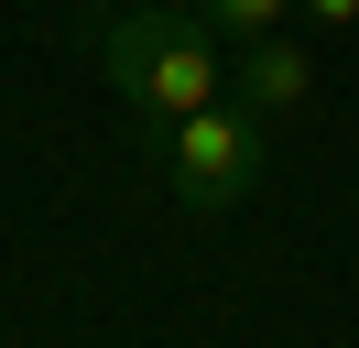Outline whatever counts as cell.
Segmentation results:
<instances>
[{
    "mask_svg": "<svg viewBox=\"0 0 359 348\" xmlns=\"http://www.w3.org/2000/svg\"><path fill=\"white\" fill-rule=\"evenodd\" d=\"M185 11H196L218 44H262V33H283V11H294V0H185Z\"/></svg>",
    "mask_w": 359,
    "mask_h": 348,
    "instance_id": "277c9868",
    "label": "cell"
},
{
    "mask_svg": "<svg viewBox=\"0 0 359 348\" xmlns=\"http://www.w3.org/2000/svg\"><path fill=\"white\" fill-rule=\"evenodd\" d=\"M163 130V174H175V196L196 218H218V207H240L250 185H262V109H196V120H153Z\"/></svg>",
    "mask_w": 359,
    "mask_h": 348,
    "instance_id": "7a4b0ae2",
    "label": "cell"
},
{
    "mask_svg": "<svg viewBox=\"0 0 359 348\" xmlns=\"http://www.w3.org/2000/svg\"><path fill=\"white\" fill-rule=\"evenodd\" d=\"M229 98L262 109V120H294V109H316V55H305L294 33L240 44V55H229Z\"/></svg>",
    "mask_w": 359,
    "mask_h": 348,
    "instance_id": "3957f363",
    "label": "cell"
},
{
    "mask_svg": "<svg viewBox=\"0 0 359 348\" xmlns=\"http://www.w3.org/2000/svg\"><path fill=\"white\" fill-rule=\"evenodd\" d=\"M294 11H305L316 33H348V22H359V0H294Z\"/></svg>",
    "mask_w": 359,
    "mask_h": 348,
    "instance_id": "5b68a950",
    "label": "cell"
},
{
    "mask_svg": "<svg viewBox=\"0 0 359 348\" xmlns=\"http://www.w3.org/2000/svg\"><path fill=\"white\" fill-rule=\"evenodd\" d=\"M76 44H88V65L142 120H196V109L229 98V44L196 11H109V0H88L76 11Z\"/></svg>",
    "mask_w": 359,
    "mask_h": 348,
    "instance_id": "6da1fadb",
    "label": "cell"
}]
</instances>
